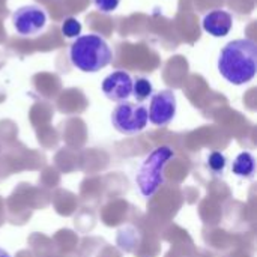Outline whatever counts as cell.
Returning a JSON list of instances; mask_svg holds the SVG:
<instances>
[{
  "instance_id": "cell-4",
  "label": "cell",
  "mask_w": 257,
  "mask_h": 257,
  "mask_svg": "<svg viewBox=\"0 0 257 257\" xmlns=\"http://www.w3.org/2000/svg\"><path fill=\"white\" fill-rule=\"evenodd\" d=\"M148 122V107L143 104L123 101L111 113V123L122 134H137L146 128Z\"/></svg>"
},
{
  "instance_id": "cell-12",
  "label": "cell",
  "mask_w": 257,
  "mask_h": 257,
  "mask_svg": "<svg viewBox=\"0 0 257 257\" xmlns=\"http://www.w3.org/2000/svg\"><path fill=\"white\" fill-rule=\"evenodd\" d=\"M95 8L102 14H111L117 9L120 0H92Z\"/></svg>"
},
{
  "instance_id": "cell-9",
  "label": "cell",
  "mask_w": 257,
  "mask_h": 257,
  "mask_svg": "<svg viewBox=\"0 0 257 257\" xmlns=\"http://www.w3.org/2000/svg\"><path fill=\"white\" fill-rule=\"evenodd\" d=\"M232 170H233L235 175L242 176V178L253 176V173H254V158H253V155L250 152H241L236 157V160H235V163L232 166Z\"/></svg>"
},
{
  "instance_id": "cell-10",
  "label": "cell",
  "mask_w": 257,
  "mask_h": 257,
  "mask_svg": "<svg viewBox=\"0 0 257 257\" xmlns=\"http://www.w3.org/2000/svg\"><path fill=\"white\" fill-rule=\"evenodd\" d=\"M154 93V86L149 78L146 77H136L133 78V95L139 102L146 101Z\"/></svg>"
},
{
  "instance_id": "cell-8",
  "label": "cell",
  "mask_w": 257,
  "mask_h": 257,
  "mask_svg": "<svg viewBox=\"0 0 257 257\" xmlns=\"http://www.w3.org/2000/svg\"><path fill=\"white\" fill-rule=\"evenodd\" d=\"M203 30L214 38H224L233 27V17L224 9L209 11L202 21Z\"/></svg>"
},
{
  "instance_id": "cell-3",
  "label": "cell",
  "mask_w": 257,
  "mask_h": 257,
  "mask_svg": "<svg viewBox=\"0 0 257 257\" xmlns=\"http://www.w3.org/2000/svg\"><path fill=\"white\" fill-rule=\"evenodd\" d=\"M173 155L175 154L169 146H160L146 157L136 176L139 190L145 197H152L157 193V190L163 185L164 167L173 158Z\"/></svg>"
},
{
  "instance_id": "cell-11",
  "label": "cell",
  "mask_w": 257,
  "mask_h": 257,
  "mask_svg": "<svg viewBox=\"0 0 257 257\" xmlns=\"http://www.w3.org/2000/svg\"><path fill=\"white\" fill-rule=\"evenodd\" d=\"M81 29H83L81 23H80L77 18H74V17H69V18L63 20L62 27H60L62 35H63L65 38H69V39L78 38L80 33H81Z\"/></svg>"
},
{
  "instance_id": "cell-1",
  "label": "cell",
  "mask_w": 257,
  "mask_h": 257,
  "mask_svg": "<svg viewBox=\"0 0 257 257\" xmlns=\"http://www.w3.org/2000/svg\"><path fill=\"white\" fill-rule=\"evenodd\" d=\"M217 68L221 77L235 86L250 83L257 72L256 42L248 38L227 42L220 51Z\"/></svg>"
},
{
  "instance_id": "cell-6",
  "label": "cell",
  "mask_w": 257,
  "mask_h": 257,
  "mask_svg": "<svg viewBox=\"0 0 257 257\" xmlns=\"http://www.w3.org/2000/svg\"><path fill=\"white\" fill-rule=\"evenodd\" d=\"M176 114V95L170 89H163L152 93L151 105L148 110V117L151 123L157 126L169 125Z\"/></svg>"
},
{
  "instance_id": "cell-2",
  "label": "cell",
  "mask_w": 257,
  "mask_h": 257,
  "mask_svg": "<svg viewBox=\"0 0 257 257\" xmlns=\"http://www.w3.org/2000/svg\"><path fill=\"white\" fill-rule=\"evenodd\" d=\"M113 50L108 42L96 33L81 35L69 47L71 63L83 72H98L110 65Z\"/></svg>"
},
{
  "instance_id": "cell-14",
  "label": "cell",
  "mask_w": 257,
  "mask_h": 257,
  "mask_svg": "<svg viewBox=\"0 0 257 257\" xmlns=\"http://www.w3.org/2000/svg\"><path fill=\"white\" fill-rule=\"evenodd\" d=\"M0 257H11V256H9V253H6L5 250H2V248H0Z\"/></svg>"
},
{
  "instance_id": "cell-5",
  "label": "cell",
  "mask_w": 257,
  "mask_h": 257,
  "mask_svg": "<svg viewBox=\"0 0 257 257\" xmlns=\"http://www.w3.org/2000/svg\"><path fill=\"white\" fill-rule=\"evenodd\" d=\"M11 20L14 30L23 38H29L41 33L45 29L47 12L38 5H24L12 12Z\"/></svg>"
},
{
  "instance_id": "cell-13",
  "label": "cell",
  "mask_w": 257,
  "mask_h": 257,
  "mask_svg": "<svg viewBox=\"0 0 257 257\" xmlns=\"http://www.w3.org/2000/svg\"><path fill=\"white\" fill-rule=\"evenodd\" d=\"M208 164H209V167H211L215 173H220V172H223L224 167H226V158H224L220 152H214V154H211Z\"/></svg>"
},
{
  "instance_id": "cell-7",
  "label": "cell",
  "mask_w": 257,
  "mask_h": 257,
  "mask_svg": "<svg viewBox=\"0 0 257 257\" xmlns=\"http://www.w3.org/2000/svg\"><path fill=\"white\" fill-rule=\"evenodd\" d=\"M101 89L110 101L123 102L133 95V77L122 69L113 71L104 78Z\"/></svg>"
}]
</instances>
